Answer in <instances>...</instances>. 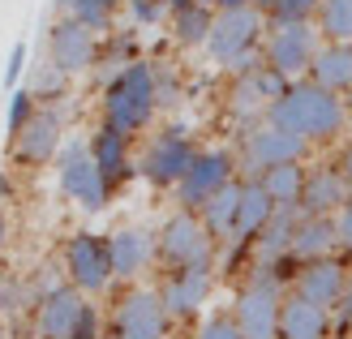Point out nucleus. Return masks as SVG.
Masks as SVG:
<instances>
[{
	"label": "nucleus",
	"instance_id": "obj_17",
	"mask_svg": "<svg viewBox=\"0 0 352 339\" xmlns=\"http://www.w3.org/2000/svg\"><path fill=\"white\" fill-rule=\"evenodd\" d=\"M108 258H112V275L116 279H138L155 258H160L155 232H146V228H116V232H108Z\"/></svg>",
	"mask_w": 352,
	"mask_h": 339
},
{
	"label": "nucleus",
	"instance_id": "obj_8",
	"mask_svg": "<svg viewBox=\"0 0 352 339\" xmlns=\"http://www.w3.org/2000/svg\"><path fill=\"white\" fill-rule=\"evenodd\" d=\"M322 34L314 22H271V34H267V43H262V56H267L271 69H279L284 78H301L309 74V65L314 56H318V43Z\"/></svg>",
	"mask_w": 352,
	"mask_h": 339
},
{
	"label": "nucleus",
	"instance_id": "obj_1",
	"mask_svg": "<svg viewBox=\"0 0 352 339\" xmlns=\"http://www.w3.org/2000/svg\"><path fill=\"white\" fill-rule=\"evenodd\" d=\"M267 124L305 138L309 146L314 142H336L348 129V103L336 91H327V86L305 78V82H292L288 95L267 108Z\"/></svg>",
	"mask_w": 352,
	"mask_h": 339
},
{
	"label": "nucleus",
	"instance_id": "obj_26",
	"mask_svg": "<svg viewBox=\"0 0 352 339\" xmlns=\"http://www.w3.org/2000/svg\"><path fill=\"white\" fill-rule=\"evenodd\" d=\"M236 210H241V181L223 185L215 198L198 210V219H202V228H206L215 241H232V232H236Z\"/></svg>",
	"mask_w": 352,
	"mask_h": 339
},
{
	"label": "nucleus",
	"instance_id": "obj_49",
	"mask_svg": "<svg viewBox=\"0 0 352 339\" xmlns=\"http://www.w3.org/2000/svg\"><path fill=\"white\" fill-rule=\"evenodd\" d=\"M198 5H210V0H198Z\"/></svg>",
	"mask_w": 352,
	"mask_h": 339
},
{
	"label": "nucleus",
	"instance_id": "obj_14",
	"mask_svg": "<svg viewBox=\"0 0 352 339\" xmlns=\"http://www.w3.org/2000/svg\"><path fill=\"white\" fill-rule=\"evenodd\" d=\"M60 146H65V120H60V112L56 108H39L34 120L9 142V159L17 168H47V164H56Z\"/></svg>",
	"mask_w": 352,
	"mask_h": 339
},
{
	"label": "nucleus",
	"instance_id": "obj_45",
	"mask_svg": "<svg viewBox=\"0 0 352 339\" xmlns=\"http://www.w3.org/2000/svg\"><path fill=\"white\" fill-rule=\"evenodd\" d=\"M168 5H172V13H176V9H185V5H193V0H168Z\"/></svg>",
	"mask_w": 352,
	"mask_h": 339
},
{
	"label": "nucleus",
	"instance_id": "obj_38",
	"mask_svg": "<svg viewBox=\"0 0 352 339\" xmlns=\"http://www.w3.org/2000/svg\"><path fill=\"white\" fill-rule=\"evenodd\" d=\"M336 237H340V245L352 254V198L340 206V215H336Z\"/></svg>",
	"mask_w": 352,
	"mask_h": 339
},
{
	"label": "nucleus",
	"instance_id": "obj_44",
	"mask_svg": "<svg viewBox=\"0 0 352 339\" xmlns=\"http://www.w3.org/2000/svg\"><path fill=\"white\" fill-rule=\"evenodd\" d=\"M344 318L352 322V283H348V296H344Z\"/></svg>",
	"mask_w": 352,
	"mask_h": 339
},
{
	"label": "nucleus",
	"instance_id": "obj_51",
	"mask_svg": "<svg viewBox=\"0 0 352 339\" xmlns=\"http://www.w3.org/2000/svg\"><path fill=\"white\" fill-rule=\"evenodd\" d=\"M103 339H112V335H103Z\"/></svg>",
	"mask_w": 352,
	"mask_h": 339
},
{
	"label": "nucleus",
	"instance_id": "obj_48",
	"mask_svg": "<svg viewBox=\"0 0 352 339\" xmlns=\"http://www.w3.org/2000/svg\"><path fill=\"white\" fill-rule=\"evenodd\" d=\"M0 339H5V327H0Z\"/></svg>",
	"mask_w": 352,
	"mask_h": 339
},
{
	"label": "nucleus",
	"instance_id": "obj_46",
	"mask_svg": "<svg viewBox=\"0 0 352 339\" xmlns=\"http://www.w3.org/2000/svg\"><path fill=\"white\" fill-rule=\"evenodd\" d=\"M0 193H9V176L5 172H0Z\"/></svg>",
	"mask_w": 352,
	"mask_h": 339
},
{
	"label": "nucleus",
	"instance_id": "obj_13",
	"mask_svg": "<svg viewBox=\"0 0 352 339\" xmlns=\"http://www.w3.org/2000/svg\"><path fill=\"white\" fill-rule=\"evenodd\" d=\"M47 61L60 69L65 78L91 74L99 65V34L91 26H82L78 17H56L47 30Z\"/></svg>",
	"mask_w": 352,
	"mask_h": 339
},
{
	"label": "nucleus",
	"instance_id": "obj_11",
	"mask_svg": "<svg viewBox=\"0 0 352 339\" xmlns=\"http://www.w3.org/2000/svg\"><path fill=\"white\" fill-rule=\"evenodd\" d=\"M309 155V142L296 138V133H284L275 124H250V133L241 138V168L250 176H262L267 168H279V164H301Z\"/></svg>",
	"mask_w": 352,
	"mask_h": 339
},
{
	"label": "nucleus",
	"instance_id": "obj_34",
	"mask_svg": "<svg viewBox=\"0 0 352 339\" xmlns=\"http://www.w3.org/2000/svg\"><path fill=\"white\" fill-rule=\"evenodd\" d=\"M125 5H129V17L138 26H160L164 13H172L168 0H125Z\"/></svg>",
	"mask_w": 352,
	"mask_h": 339
},
{
	"label": "nucleus",
	"instance_id": "obj_29",
	"mask_svg": "<svg viewBox=\"0 0 352 339\" xmlns=\"http://www.w3.org/2000/svg\"><path fill=\"white\" fill-rule=\"evenodd\" d=\"M318 34L327 43H352V0H322Z\"/></svg>",
	"mask_w": 352,
	"mask_h": 339
},
{
	"label": "nucleus",
	"instance_id": "obj_10",
	"mask_svg": "<svg viewBox=\"0 0 352 339\" xmlns=\"http://www.w3.org/2000/svg\"><path fill=\"white\" fill-rule=\"evenodd\" d=\"M172 318L160 300V288H129L112 309V339H168Z\"/></svg>",
	"mask_w": 352,
	"mask_h": 339
},
{
	"label": "nucleus",
	"instance_id": "obj_28",
	"mask_svg": "<svg viewBox=\"0 0 352 339\" xmlns=\"http://www.w3.org/2000/svg\"><path fill=\"white\" fill-rule=\"evenodd\" d=\"M210 26H215V9H210V5H198V0L172 13V39L181 43V47H206Z\"/></svg>",
	"mask_w": 352,
	"mask_h": 339
},
{
	"label": "nucleus",
	"instance_id": "obj_2",
	"mask_svg": "<svg viewBox=\"0 0 352 339\" xmlns=\"http://www.w3.org/2000/svg\"><path fill=\"white\" fill-rule=\"evenodd\" d=\"M160 108V86H155V65L151 61H133L103 86V124L120 129L125 138L142 133L155 120Z\"/></svg>",
	"mask_w": 352,
	"mask_h": 339
},
{
	"label": "nucleus",
	"instance_id": "obj_47",
	"mask_svg": "<svg viewBox=\"0 0 352 339\" xmlns=\"http://www.w3.org/2000/svg\"><path fill=\"white\" fill-rule=\"evenodd\" d=\"M344 103H348V116H352V91H348V99H344Z\"/></svg>",
	"mask_w": 352,
	"mask_h": 339
},
{
	"label": "nucleus",
	"instance_id": "obj_23",
	"mask_svg": "<svg viewBox=\"0 0 352 339\" xmlns=\"http://www.w3.org/2000/svg\"><path fill=\"white\" fill-rule=\"evenodd\" d=\"M309 82H318L336 95L352 91V43H322L309 65Z\"/></svg>",
	"mask_w": 352,
	"mask_h": 339
},
{
	"label": "nucleus",
	"instance_id": "obj_24",
	"mask_svg": "<svg viewBox=\"0 0 352 339\" xmlns=\"http://www.w3.org/2000/svg\"><path fill=\"white\" fill-rule=\"evenodd\" d=\"M336 245H340V237H336V215H301V223H296V237H292V258L318 262V258H327Z\"/></svg>",
	"mask_w": 352,
	"mask_h": 339
},
{
	"label": "nucleus",
	"instance_id": "obj_16",
	"mask_svg": "<svg viewBox=\"0 0 352 339\" xmlns=\"http://www.w3.org/2000/svg\"><path fill=\"white\" fill-rule=\"evenodd\" d=\"M86 309V296L74 288V283H65V288L39 296V305H34V339H69L78 327V318Z\"/></svg>",
	"mask_w": 352,
	"mask_h": 339
},
{
	"label": "nucleus",
	"instance_id": "obj_33",
	"mask_svg": "<svg viewBox=\"0 0 352 339\" xmlns=\"http://www.w3.org/2000/svg\"><path fill=\"white\" fill-rule=\"evenodd\" d=\"M322 0H275L271 5V22H309L318 17Z\"/></svg>",
	"mask_w": 352,
	"mask_h": 339
},
{
	"label": "nucleus",
	"instance_id": "obj_39",
	"mask_svg": "<svg viewBox=\"0 0 352 339\" xmlns=\"http://www.w3.org/2000/svg\"><path fill=\"white\" fill-rule=\"evenodd\" d=\"M215 13H228V9H250V0H210Z\"/></svg>",
	"mask_w": 352,
	"mask_h": 339
},
{
	"label": "nucleus",
	"instance_id": "obj_5",
	"mask_svg": "<svg viewBox=\"0 0 352 339\" xmlns=\"http://www.w3.org/2000/svg\"><path fill=\"white\" fill-rule=\"evenodd\" d=\"M155 245H160V262L172 271H189V266H206L215 271V237L202 228L198 210H172L155 232Z\"/></svg>",
	"mask_w": 352,
	"mask_h": 339
},
{
	"label": "nucleus",
	"instance_id": "obj_9",
	"mask_svg": "<svg viewBox=\"0 0 352 339\" xmlns=\"http://www.w3.org/2000/svg\"><path fill=\"white\" fill-rule=\"evenodd\" d=\"M60 266H65L69 283H74L82 296H99L116 279L112 258H108V237H95V232H74V237L65 241Z\"/></svg>",
	"mask_w": 352,
	"mask_h": 339
},
{
	"label": "nucleus",
	"instance_id": "obj_3",
	"mask_svg": "<svg viewBox=\"0 0 352 339\" xmlns=\"http://www.w3.org/2000/svg\"><path fill=\"white\" fill-rule=\"evenodd\" d=\"M262 22L267 13L258 9H228V13H215V26H210V39H206V52L210 61L232 69V74H254L258 65H267V56L258 52L262 43Z\"/></svg>",
	"mask_w": 352,
	"mask_h": 339
},
{
	"label": "nucleus",
	"instance_id": "obj_50",
	"mask_svg": "<svg viewBox=\"0 0 352 339\" xmlns=\"http://www.w3.org/2000/svg\"><path fill=\"white\" fill-rule=\"evenodd\" d=\"M0 309H5V300H0Z\"/></svg>",
	"mask_w": 352,
	"mask_h": 339
},
{
	"label": "nucleus",
	"instance_id": "obj_30",
	"mask_svg": "<svg viewBox=\"0 0 352 339\" xmlns=\"http://www.w3.org/2000/svg\"><path fill=\"white\" fill-rule=\"evenodd\" d=\"M65 82H69V78H65L52 61H43V65H34V69H30V95L39 99L43 108H52V103L65 95Z\"/></svg>",
	"mask_w": 352,
	"mask_h": 339
},
{
	"label": "nucleus",
	"instance_id": "obj_27",
	"mask_svg": "<svg viewBox=\"0 0 352 339\" xmlns=\"http://www.w3.org/2000/svg\"><path fill=\"white\" fill-rule=\"evenodd\" d=\"M305 176H309L305 164H279V168H267L258 181L279 210H296L301 206V193H305Z\"/></svg>",
	"mask_w": 352,
	"mask_h": 339
},
{
	"label": "nucleus",
	"instance_id": "obj_40",
	"mask_svg": "<svg viewBox=\"0 0 352 339\" xmlns=\"http://www.w3.org/2000/svg\"><path fill=\"white\" fill-rule=\"evenodd\" d=\"M52 9H56V17H74L78 0H52Z\"/></svg>",
	"mask_w": 352,
	"mask_h": 339
},
{
	"label": "nucleus",
	"instance_id": "obj_32",
	"mask_svg": "<svg viewBox=\"0 0 352 339\" xmlns=\"http://www.w3.org/2000/svg\"><path fill=\"white\" fill-rule=\"evenodd\" d=\"M120 5H125V0H78L74 17H78L82 26H91L95 34H103V30H112L116 13H120Z\"/></svg>",
	"mask_w": 352,
	"mask_h": 339
},
{
	"label": "nucleus",
	"instance_id": "obj_18",
	"mask_svg": "<svg viewBox=\"0 0 352 339\" xmlns=\"http://www.w3.org/2000/svg\"><path fill=\"white\" fill-rule=\"evenodd\" d=\"M348 271H344V262L336 258H318V262H305L301 271H296V296H305L314 300V305H340V300L348 296Z\"/></svg>",
	"mask_w": 352,
	"mask_h": 339
},
{
	"label": "nucleus",
	"instance_id": "obj_36",
	"mask_svg": "<svg viewBox=\"0 0 352 339\" xmlns=\"http://www.w3.org/2000/svg\"><path fill=\"white\" fill-rule=\"evenodd\" d=\"M198 339H245L241 327H236V318H228V314H215V318H206Z\"/></svg>",
	"mask_w": 352,
	"mask_h": 339
},
{
	"label": "nucleus",
	"instance_id": "obj_7",
	"mask_svg": "<svg viewBox=\"0 0 352 339\" xmlns=\"http://www.w3.org/2000/svg\"><path fill=\"white\" fill-rule=\"evenodd\" d=\"M193 159H198V146H193L189 129L185 124H168V129H160L146 142L142 159H138V172H142L155 189H176L185 181V172L193 168Z\"/></svg>",
	"mask_w": 352,
	"mask_h": 339
},
{
	"label": "nucleus",
	"instance_id": "obj_4",
	"mask_svg": "<svg viewBox=\"0 0 352 339\" xmlns=\"http://www.w3.org/2000/svg\"><path fill=\"white\" fill-rule=\"evenodd\" d=\"M56 185L78 210H86V215H99L112 198L108 176H103L99 164L91 159V142H82V138H65V146L56 155Z\"/></svg>",
	"mask_w": 352,
	"mask_h": 339
},
{
	"label": "nucleus",
	"instance_id": "obj_35",
	"mask_svg": "<svg viewBox=\"0 0 352 339\" xmlns=\"http://www.w3.org/2000/svg\"><path fill=\"white\" fill-rule=\"evenodd\" d=\"M30 61V47L22 43V39H17L13 47H9V61H5V86H9V91H17V82H22V74H26V65Z\"/></svg>",
	"mask_w": 352,
	"mask_h": 339
},
{
	"label": "nucleus",
	"instance_id": "obj_31",
	"mask_svg": "<svg viewBox=\"0 0 352 339\" xmlns=\"http://www.w3.org/2000/svg\"><path fill=\"white\" fill-rule=\"evenodd\" d=\"M39 108H43V103L30 95V86H17V91L9 95V112H5V133H9V142L34 120V112H39Z\"/></svg>",
	"mask_w": 352,
	"mask_h": 339
},
{
	"label": "nucleus",
	"instance_id": "obj_22",
	"mask_svg": "<svg viewBox=\"0 0 352 339\" xmlns=\"http://www.w3.org/2000/svg\"><path fill=\"white\" fill-rule=\"evenodd\" d=\"M327 309L314 305L305 296H284V314H279V339H327Z\"/></svg>",
	"mask_w": 352,
	"mask_h": 339
},
{
	"label": "nucleus",
	"instance_id": "obj_6",
	"mask_svg": "<svg viewBox=\"0 0 352 339\" xmlns=\"http://www.w3.org/2000/svg\"><path fill=\"white\" fill-rule=\"evenodd\" d=\"M279 314H284V283L271 266H258V275L236 296L232 318L245 339H279Z\"/></svg>",
	"mask_w": 352,
	"mask_h": 339
},
{
	"label": "nucleus",
	"instance_id": "obj_41",
	"mask_svg": "<svg viewBox=\"0 0 352 339\" xmlns=\"http://www.w3.org/2000/svg\"><path fill=\"white\" fill-rule=\"evenodd\" d=\"M9 245V215H5V206H0V249Z\"/></svg>",
	"mask_w": 352,
	"mask_h": 339
},
{
	"label": "nucleus",
	"instance_id": "obj_25",
	"mask_svg": "<svg viewBox=\"0 0 352 339\" xmlns=\"http://www.w3.org/2000/svg\"><path fill=\"white\" fill-rule=\"evenodd\" d=\"M296 223H301V210H275V219L262 228V237L254 241V249H258V266H275L279 258H292Z\"/></svg>",
	"mask_w": 352,
	"mask_h": 339
},
{
	"label": "nucleus",
	"instance_id": "obj_42",
	"mask_svg": "<svg viewBox=\"0 0 352 339\" xmlns=\"http://www.w3.org/2000/svg\"><path fill=\"white\" fill-rule=\"evenodd\" d=\"M340 172H344L348 181H352V146H348V151H344V159H340Z\"/></svg>",
	"mask_w": 352,
	"mask_h": 339
},
{
	"label": "nucleus",
	"instance_id": "obj_21",
	"mask_svg": "<svg viewBox=\"0 0 352 339\" xmlns=\"http://www.w3.org/2000/svg\"><path fill=\"white\" fill-rule=\"evenodd\" d=\"M275 202H271V193L262 189L258 176H250V181H241V210H236V232H232V241L228 245H254L262 237V228H267L275 219Z\"/></svg>",
	"mask_w": 352,
	"mask_h": 339
},
{
	"label": "nucleus",
	"instance_id": "obj_20",
	"mask_svg": "<svg viewBox=\"0 0 352 339\" xmlns=\"http://www.w3.org/2000/svg\"><path fill=\"white\" fill-rule=\"evenodd\" d=\"M91 159L99 164V172L108 176L112 189H120L138 172L133 155H129V138L120 133V129H112V124H99V129L91 133Z\"/></svg>",
	"mask_w": 352,
	"mask_h": 339
},
{
	"label": "nucleus",
	"instance_id": "obj_37",
	"mask_svg": "<svg viewBox=\"0 0 352 339\" xmlns=\"http://www.w3.org/2000/svg\"><path fill=\"white\" fill-rule=\"evenodd\" d=\"M99 331H103V318H99V309L91 305V300H86V309H82V318H78V327H74L69 339H103Z\"/></svg>",
	"mask_w": 352,
	"mask_h": 339
},
{
	"label": "nucleus",
	"instance_id": "obj_15",
	"mask_svg": "<svg viewBox=\"0 0 352 339\" xmlns=\"http://www.w3.org/2000/svg\"><path fill=\"white\" fill-rule=\"evenodd\" d=\"M210 288H215V275L206 271V266H189V271H168L164 283H160V300H164V309L168 318H193L202 305H206V296Z\"/></svg>",
	"mask_w": 352,
	"mask_h": 339
},
{
	"label": "nucleus",
	"instance_id": "obj_12",
	"mask_svg": "<svg viewBox=\"0 0 352 339\" xmlns=\"http://www.w3.org/2000/svg\"><path fill=\"white\" fill-rule=\"evenodd\" d=\"M236 181V155L223 151V146H210V151H198L193 168L185 172V181L176 185V202L181 210H202L223 185Z\"/></svg>",
	"mask_w": 352,
	"mask_h": 339
},
{
	"label": "nucleus",
	"instance_id": "obj_19",
	"mask_svg": "<svg viewBox=\"0 0 352 339\" xmlns=\"http://www.w3.org/2000/svg\"><path fill=\"white\" fill-rule=\"evenodd\" d=\"M352 198V181L340 168H314L305 176V193H301V215H340V206Z\"/></svg>",
	"mask_w": 352,
	"mask_h": 339
},
{
	"label": "nucleus",
	"instance_id": "obj_43",
	"mask_svg": "<svg viewBox=\"0 0 352 339\" xmlns=\"http://www.w3.org/2000/svg\"><path fill=\"white\" fill-rule=\"evenodd\" d=\"M271 5H275V0H250V9H258V13H267V17H271Z\"/></svg>",
	"mask_w": 352,
	"mask_h": 339
}]
</instances>
